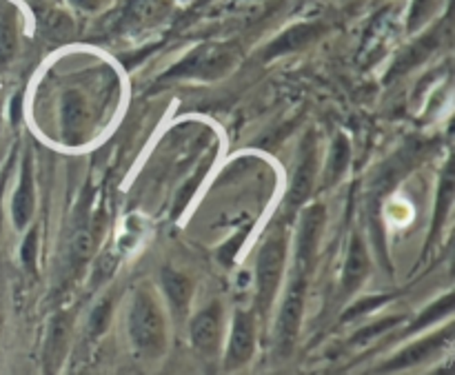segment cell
Here are the masks:
<instances>
[{"label": "cell", "instance_id": "6da1fadb", "mask_svg": "<svg viewBox=\"0 0 455 375\" xmlns=\"http://www.w3.org/2000/svg\"><path fill=\"white\" fill-rule=\"evenodd\" d=\"M129 338H132L133 349L145 358H160L164 351V318L160 314L158 302L154 300L149 291L140 289L136 291L129 309Z\"/></svg>", "mask_w": 455, "mask_h": 375}, {"label": "cell", "instance_id": "7a4b0ae2", "mask_svg": "<svg viewBox=\"0 0 455 375\" xmlns=\"http://www.w3.org/2000/svg\"><path fill=\"white\" fill-rule=\"evenodd\" d=\"M284 258H287V231L280 225L278 229L267 235L260 256H258L256 305L260 315H267V311L274 305L275 291H278L280 278H283Z\"/></svg>", "mask_w": 455, "mask_h": 375}, {"label": "cell", "instance_id": "3957f363", "mask_svg": "<svg viewBox=\"0 0 455 375\" xmlns=\"http://www.w3.org/2000/svg\"><path fill=\"white\" fill-rule=\"evenodd\" d=\"M235 62L234 49L225 44H200L194 52L187 53L178 65H173L163 80H180V78H196V80H216L229 74Z\"/></svg>", "mask_w": 455, "mask_h": 375}, {"label": "cell", "instance_id": "277c9868", "mask_svg": "<svg viewBox=\"0 0 455 375\" xmlns=\"http://www.w3.org/2000/svg\"><path fill=\"white\" fill-rule=\"evenodd\" d=\"M307 278H309V274L293 269L291 283H289L287 296H284L283 309H280L278 324H275V354H280V358H287L296 347L302 311H305Z\"/></svg>", "mask_w": 455, "mask_h": 375}, {"label": "cell", "instance_id": "5b68a950", "mask_svg": "<svg viewBox=\"0 0 455 375\" xmlns=\"http://www.w3.org/2000/svg\"><path fill=\"white\" fill-rule=\"evenodd\" d=\"M315 180V136L307 133L305 142L300 145V160L293 169V180L287 194V207L298 209L309 200Z\"/></svg>", "mask_w": 455, "mask_h": 375}, {"label": "cell", "instance_id": "8992f818", "mask_svg": "<svg viewBox=\"0 0 455 375\" xmlns=\"http://www.w3.org/2000/svg\"><path fill=\"white\" fill-rule=\"evenodd\" d=\"M324 225V209L320 204L307 209L300 222V234H298V251H296V269L311 274L315 262V249H318L320 234Z\"/></svg>", "mask_w": 455, "mask_h": 375}, {"label": "cell", "instance_id": "52a82bcc", "mask_svg": "<svg viewBox=\"0 0 455 375\" xmlns=\"http://www.w3.org/2000/svg\"><path fill=\"white\" fill-rule=\"evenodd\" d=\"M220 329H222V311L218 302L209 305L191 320V342L203 355H216L220 347Z\"/></svg>", "mask_w": 455, "mask_h": 375}, {"label": "cell", "instance_id": "ba28073f", "mask_svg": "<svg viewBox=\"0 0 455 375\" xmlns=\"http://www.w3.org/2000/svg\"><path fill=\"white\" fill-rule=\"evenodd\" d=\"M253 345H256V327H253V318L244 311H238L234 318V327H231V340L229 351H227V367L238 369L251 360Z\"/></svg>", "mask_w": 455, "mask_h": 375}, {"label": "cell", "instance_id": "9c48e42d", "mask_svg": "<svg viewBox=\"0 0 455 375\" xmlns=\"http://www.w3.org/2000/svg\"><path fill=\"white\" fill-rule=\"evenodd\" d=\"M327 27L323 22H302V25L291 27L284 34H280L269 47L265 49V60H271L275 56H284V53L291 52H302L305 47H309L311 43L320 38L324 34Z\"/></svg>", "mask_w": 455, "mask_h": 375}, {"label": "cell", "instance_id": "30bf717a", "mask_svg": "<svg viewBox=\"0 0 455 375\" xmlns=\"http://www.w3.org/2000/svg\"><path fill=\"white\" fill-rule=\"evenodd\" d=\"M443 36H444L443 29H440V27H435V29H431L429 34L422 36L420 40H416L413 44H409V47L400 53L398 60L394 62V67H391V71L387 78L407 74V71H411L413 67H418L420 62H425L427 58H429L431 53L440 47V43H443Z\"/></svg>", "mask_w": 455, "mask_h": 375}, {"label": "cell", "instance_id": "8fae6325", "mask_svg": "<svg viewBox=\"0 0 455 375\" xmlns=\"http://www.w3.org/2000/svg\"><path fill=\"white\" fill-rule=\"evenodd\" d=\"M451 340V329H447V331L438 333V336H429L425 338L422 342H418V345L409 347V349H404L403 354L395 355L394 360H389V363L382 367V371H398V369H407V367H413V364L422 363V360L431 358L434 354H438L440 349H443L447 342Z\"/></svg>", "mask_w": 455, "mask_h": 375}, {"label": "cell", "instance_id": "7c38bea8", "mask_svg": "<svg viewBox=\"0 0 455 375\" xmlns=\"http://www.w3.org/2000/svg\"><path fill=\"white\" fill-rule=\"evenodd\" d=\"M84 100L78 92H67L62 98V138L67 145H78L84 138Z\"/></svg>", "mask_w": 455, "mask_h": 375}, {"label": "cell", "instance_id": "4fadbf2b", "mask_svg": "<svg viewBox=\"0 0 455 375\" xmlns=\"http://www.w3.org/2000/svg\"><path fill=\"white\" fill-rule=\"evenodd\" d=\"M160 283H163L164 296H167L172 309L176 311L178 318H185L187 309H189L191 293H194L191 280L185 274H180V271L172 269V267H164L160 271Z\"/></svg>", "mask_w": 455, "mask_h": 375}, {"label": "cell", "instance_id": "5bb4252c", "mask_svg": "<svg viewBox=\"0 0 455 375\" xmlns=\"http://www.w3.org/2000/svg\"><path fill=\"white\" fill-rule=\"evenodd\" d=\"M369 274V256L360 235H354L349 247V256L345 262V274H342V296L349 298L355 289L363 284Z\"/></svg>", "mask_w": 455, "mask_h": 375}, {"label": "cell", "instance_id": "9a60e30c", "mask_svg": "<svg viewBox=\"0 0 455 375\" xmlns=\"http://www.w3.org/2000/svg\"><path fill=\"white\" fill-rule=\"evenodd\" d=\"M96 240H98V222L89 220L87 216L83 218L78 227H76L74 235H71L69 243V269L71 274L80 269L84 262L92 258L93 249H96Z\"/></svg>", "mask_w": 455, "mask_h": 375}, {"label": "cell", "instance_id": "2e32d148", "mask_svg": "<svg viewBox=\"0 0 455 375\" xmlns=\"http://www.w3.org/2000/svg\"><path fill=\"white\" fill-rule=\"evenodd\" d=\"M31 213H34V176H31V156L27 154L25 160H22L20 182H18L16 195H13L12 203V216L18 229H22L29 222Z\"/></svg>", "mask_w": 455, "mask_h": 375}, {"label": "cell", "instance_id": "e0dca14e", "mask_svg": "<svg viewBox=\"0 0 455 375\" xmlns=\"http://www.w3.org/2000/svg\"><path fill=\"white\" fill-rule=\"evenodd\" d=\"M18 47V16L13 4L0 0V67L9 65Z\"/></svg>", "mask_w": 455, "mask_h": 375}, {"label": "cell", "instance_id": "ac0fdd59", "mask_svg": "<svg viewBox=\"0 0 455 375\" xmlns=\"http://www.w3.org/2000/svg\"><path fill=\"white\" fill-rule=\"evenodd\" d=\"M453 173H451V164H447V169H444V178H443V185H440L438 189V203H435V216H434V225H431V238L429 243H427V249L434 247L435 238L440 235V231H443V225L444 220L449 218V209H451V203H453Z\"/></svg>", "mask_w": 455, "mask_h": 375}, {"label": "cell", "instance_id": "d6986e66", "mask_svg": "<svg viewBox=\"0 0 455 375\" xmlns=\"http://www.w3.org/2000/svg\"><path fill=\"white\" fill-rule=\"evenodd\" d=\"M65 338H67V323L62 318L53 320L49 329L47 347H44V369L53 371L60 364L62 354H65Z\"/></svg>", "mask_w": 455, "mask_h": 375}, {"label": "cell", "instance_id": "ffe728a7", "mask_svg": "<svg viewBox=\"0 0 455 375\" xmlns=\"http://www.w3.org/2000/svg\"><path fill=\"white\" fill-rule=\"evenodd\" d=\"M349 158H351L349 140H347L345 136H338L331 147V156H329L327 185H333V182L340 180V176L347 172V167H349Z\"/></svg>", "mask_w": 455, "mask_h": 375}, {"label": "cell", "instance_id": "44dd1931", "mask_svg": "<svg viewBox=\"0 0 455 375\" xmlns=\"http://www.w3.org/2000/svg\"><path fill=\"white\" fill-rule=\"evenodd\" d=\"M44 36L52 40H67L74 34V22L67 13L62 12H49L43 20Z\"/></svg>", "mask_w": 455, "mask_h": 375}, {"label": "cell", "instance_id": "7402d4cb", "mask_svg": "<svg viewBox=\"0 0 455 375\" xmlns=\"http://www.w3.org/2000/svg\"><path fill=\"white\" fill-rule=\"evenodd\" d=\"M111 314H114V296H105L96 305V309L92 311V318H89V336L98 338L109 324Z\"/></svg>", "mask_w": 455, "mask_h": 375}, {"label": "cell", "instance_id": "603a6c76", "mask_svg": "<svg viewBox=\"0 0 455 375\" xmlns=\"http://www.w3.org/2000/svg\"><path fill=\"white\" fill-rule=\"evenodd\" d=\"M451 311H453V296H447V298H443V300L434 302V305H431L429 309H427L425 314H422L420 318H418L416 323H413L411 331H420V329L429 327L431 323L440 320V318H443V315H449V314H451Z\"/></svg>", "mask_w": 455, "mask_h": 375}, {"label": "cell", "instance_id": "cb8c5ba5", "mask_svg": "<svg viewBox=\"0 0 455 375\" xmlns=\"http://www.w3.org/2000/svg\"><path fill=\"white\" fill-rule=\"evenodd\" d=\"M438 0H413L411 9H409V31H418L431 16H434Z\"/></svg>", "mask_w": 455, "mask_h": 375}, {"label": "cell", "instance_id": "d4e9b609", "mask_svg": "<svg viewBox=\"0 0 455 375\" xmlns=\"http://www.w3.org/2000/svg\"><path fill=\"white\" fill-rule=\"evenodd\" d=\"M207 169H209V163L200 164V169L194 173L191 182H187V185L180 189V194H178V198H176V204H173V213H176V216H178V213H182V209L187 207V203L194 198V191L198 189V185L203 182V176L207 173Z\"/></svg>", "mask_w": 455, "mask_h": 375}, {"label": "cell", "instance_id": "484cf974", "mask_svg": "<svg viewBox=\"0 0 455 375\" xmlns=\"http://www.w3.org/2000/svg\"><path fill=\"white\" fill-rule=\"evenodd\" d=\"M36 253H38V231H31L27 235L25 244H22V265H25L27 271L34 274L36 271Z\"/></svg>", "mask_w": 455, "mask_h": 375}, {"label": "cell", "instance_id": "4316f807", "mask_svg": "<svg viewBox=\"0 0 455 375\" xmlns=\"http://www.w3.org/2000/svg\"><path fill=\"white\" fill-rule=\"evenodd\" d=\"M398 323H400L398 315H394V318L380 320V323H376V324H371V327H367V329H363V331H358V336H355L354 342H367V340H371V338H376L378 333H385L387 329L395 327V324H398Z\"/></svg>", "mask_w": 455, "mask_h": 375}, {"label": "cell", "instance_id": "83f0119b", "mask_svg": "<svg viewBox=\"0 0 455 375\" xmlns=\"http://www.w3.org/2000/svg\"><path fill=\"white\" fill-rule=\"evenodd\" d=\"M244 235H247V231H240V234H235L234 238H231L229 243H227L225 247L220 249V256H218V258H220L222 265H225V267L231 265V260H234V256H235V253H238V247H240V244H243Z\"/></svg>", "mask_w": 455, "mask_h": 375}, {"label": "cell", "instance_id": "f1b7e54d", "mask_svg": "<svg viewBox=\"0 0 455 375\" xmlns=\"http://www.w3.org/2000/svg\"><path fill=\"white\" fill-rule=\"evenodd\" d=\"M382 302H385V298H371V300H369V302H360L358 307H354V309L347 311V314H345V320H354L355 315L364 314V311L376 309V307H378V305H382Z\"/></svg>", "mask_w": 455, "mask_h": 375}, {"label": "cell", "instance_id": "f546056e", "mask_svg": "<svg viewBox=\"0 0 455 375\" xmlns=\"http://www.w3.org/2000/svg\"><path fill=\"white\" fill-rule=\"evenodd\" d=\"M69 3L74 4V7L83 9V12H96L102 4V0H69Z\"/></svg>", "mask_w": 455, "mask_h": 375}, {"label": "cell", "instance_id": "4dcf8cb0", "mask_svg": "<svg viewBox=\"0 0 455 375\" xmlns=\"http://www.w3.org/2000/svg\"><path fill=\"white\" fill-rule=\"evenodd\" d=\"M4 180H7V172H3V176H0V203H3V191H4ZM0 227H3V209H0Z\"/></svg>", "mask_w": 455, "mask_h": 375}]
</instances>
